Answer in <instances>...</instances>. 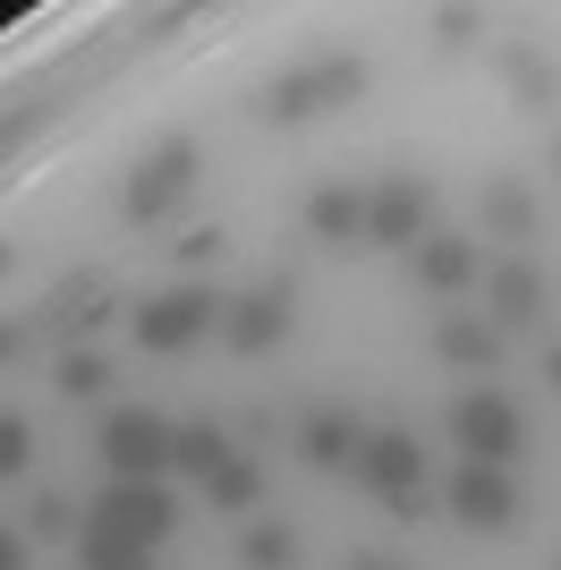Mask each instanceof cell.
<instances>
[{
	"mask_svg": "<svg viewBox=\"0 0 561 570\" xmlns=\"http://www.w3.org/2000/svg\"><path fill=\"white\" fill-rule=\"evenodd\" d=\"M374 86V69L357 60V51H324V60H306V69H280L273 86L256 95V111L273 119V128H306L315 111H332V102H357Z\"/></svg>",
	"mask_w": 561,
	"mask_h": 570,
	"instance_id": "1",
	"label": "cell"
},
{
	"mask_svg": "<svg viewBox=\"0 0 561 570\" xmlns=\"http://www.w3.org/2000/svg\"><path fill=\"white\" fill-rule=\"evenodd\" d=\"M94 452H102V469H111L119 485H163V476L179 469V426L154 417V409H111V417L94 426Z\"/></svg>",
	"mask_w": 561,
	"mask_h": 570,
	"instance_id": "2",
	"label": "cell"
},
{
	"mask_svg": "<svg viewBox=\"0 0 561 570\" xmlns=\"http://www.w3.org/2000/svg\"><path fill=\"white\" fill-rule=\"evenodd\" d=\"M451 443H460V460H476V469H511V460L528 452V417H519L511 392L476 383V392L451 401Z\"/></svg>",
	"mask_w": 561,
	"mask_h": 570,
	"instance_id": "3",
	"label": "cell"
},
{
	"mask_svg": "<svg viewBox=\"0 0 561 570\" xmlns=\"http://www.w3.org/2000/svg\"><path fill=\"white\" fill-rule=\"evenodd\" d=\"M196 170H205V145H196V137H163L154 154H137L128 188H119V214H128V222H163L170 205L196 188Z\"/></svg>",
	"mask_w": 561,
	"mask_h": 570,
	"instance_id": "4",
	"label": "cell"
},
{
	"mask_svg": "<svg viewBox=\"0 0 561 570\" xmlns=\"http://www.w3.org/2000/svg\"><path fill=\"white\" fill-rule=\"evenodd\" d=\"M213 324H222V298H213V289H196V282L163 289V298H145V307L128 315L137 350H154V357H179V350H196V341H205Z\"/></svg>",
	"mask_w": 561,
	"mask_h": 570,
	"instance_id": "5",
	"label": "cell"
},
{
	"mask_svg": "<svg viewBox=\"0 0 561 570\" xmlns=\"http://www.w3.org/2000/svg\"><path fill=\"white\" fill-rule=\"evenodd\" d=\"M86 520L94 528H119V537H128V546H170V528H179V502H170V485H102V494L86 502Z\"/></svg>",
	"mask_w": 561,
	"mask_h": 570,
	"instance_id": "6",
	"label": "cell"
},
{
	"mask_svg": "<svg viewBox=\"0 0 561 570\" xmlns=\"http://www.w3.org/2000/svg\"><path fill=\"white\" fill-rule=\"evenodd\" d=\"M425 230H434V179L392 170V179L366 196V247H417Z\"/></svg>",
	"mask_w": 561,
	"mask_h": 570,
	"instance_id": "7",
	"label": "cell"
},
{
	"mask_svg": "<svg viewBox=\"0 0 561 570\" xmlns=\"http://www.w3.org/2000/svg\"><path fill=\"white\" fill-rule=\"evenodd\" d=\"M443 502H451V520L476 528V537H511V528H519V485H511V469H476V460H460V469H451V485H443Z\"/></svg>",
	"mask_w": 561,
	"mask_h": 570,
	"instance_id": "8",
	"label": "cell"
},
{
	"mask_svg": "<svg viewBox=\"0 0 561 570\" xmlns=\"http://www.w3.org/2000/svg\"><path fill=\"white\" fill-rule=\"evenodd\" d=\"M357 485L366 494H383V502H409V494H425V443L409 426H374L366 443H357Z\"/></svg>",
	"mask_w": 561,
	"mask_h": 570,
	"instance_id": "9",
	"label": "cell"
},
{
	"mask_svg": "<svg viewBox=\"0 0 561 570\" xmlns=\"http://www.w3.org/2000/svg\"><path fill=\"white\" fill-rule=\"evenodd\" d=\"M289 324H298V307H289V282H264V289H247V298H230V307H222V341H230L238 357L280 350V341H289Z\"/></svg>",
	"mask_w": 561,
	"mask_h": 570,
	"instance_id": "10",
	"label": "cell"
},
{
	"mask_svg": "<svg viewBox=\"0 0 561 570\" xmlns=\"http://www.w3.org/2000/svg\"><path fill=\"white\" fill-rule=\"evenodd\" d=\"M409 273H417V289H434V298H460V289L485 273V256H476V238L425 230L417 247H409Z\"/></svg>",
	"mask_w": 561,
	"mask_h": 570,
	"instance_id": "11",
	"label": "cell"
},
{
	"mask_svg": "<svg viewBox=\"0 0 561 570\" xmlns=\"http://www.w3.org/2000/svg\"><path fill=\"white\" fill-rule=\"evenodd\" d=\"M357 443H366V426H357V409H306L298 417V460L306 469H350L357 460Z\"/></svg>",
	"mask_w": 561,
	"mask_h": 570,
	"instance_id": "12",
	"label": "cell"
},
{
	"mask_svg": "<svg viewBox=\"0 0 561 570\" xmlns=\"http://www.w3.org/2000/svg\"><path fill=\"white\" fill-rule=\"evenodd\" d=\"M493 69L511 77L519 111H553V102H561V60H553V51H537V43H502V51H493Z\"/></svg>",
	"mask_w": 561,
	"mask_h": 570,
	"instance_id": "13",
	"label": "cell"
},
{
	"mask_svg": "<svg viewBox=\"0 0 561 570\" xmlns=\"http://www.w3.org/2000/svg\"><path fill=\"white\" fill-rule=\"evenodd\" d=\"M485 307H493V333H502V324H528V315L544 307V273L528 256L493 264V273H485Z\"/></svg>",
	"mask_w": 561,
	"mask_h": 570,
	"instance_id": "14",
	"label": "cell"
},
{
	"mask_svg": "<svg viewBox=\"0 0 561 570\" xmlns=\"http://www.w3.org/2000/svg\"><path fill=\"white\" fill-rule=\"evenodd\" d=\"M434 357H443V366H468V375H493V366H502V333L476 324V315H443V324H434Z\"/></svg>",
	"mask_w": 561,
	"mask_h": 570,
	"instance_id": "15",
	"label": "cell"
},
{
	"mask_svg": "<svg viewBox=\"0 0 561 570\" xmlns=\"http://www.w3.org/2000/svg\"><path fill=\"white\" fill-rule=\"evenodd\" d=\"M306 230L324 238V247H357V238H366V196L357 188H315L306 196Z\"/></svg>",
	"mask_w": 561,
	"mask_h": 570,
	"instance_id": "16",
	"label": "cell"
},
{
	"mask_svg": "<svg viewBox=\"0 0 561 570\" xmlns=\"http://www.w3.org/2000/svg\"><path fill=\"white\" fill-rule=\"evenodd\" d=\"M51 333H94V324H111V298H102V282L94 273H77V282L51 289V307H43Z\"/></svg>",
	"mask_w": 561,
	"mask_h": 570,
	"instance_id": "17",
	"label": "cell"
},
{
	"mask_svg": "<svg viewBox=\"0 0 561 570\" xmlns=\"http://www.w3.org/2000/svg\"><path fill=\"white\" fill-rule=\"evenodd\" d=\"M298 528H289V520H256V528H247V537H238V562H247V570H298Z\"/></svg>",
	"mask_w": 561,
	"mask_h": 570,
	"instance_id": "18",
	"label": "cell"
},
{
	"mask_svg": "<svg viewBox=\"0 0 561 570\" xmlns=\"http://www.w3.org/2000/svg\"><path fill=\"white\" fill-rule=\"evenodd\" d=\"M485 230L493 238H528L537 230V196L519 188V179H485Z\"/></svg>",
	"mask_w": 561,
	"mask_h": 570,
	"instance_id": "19",
	"label": "cell"
},
{
	"mask_svg": "<svg viewBox=\"0 0 561 570\" xmlns=\"http://www.w3.org/2000/svg\"><path fill=\"white\" fill-rule=\"evenodd\" d=\"M77 570H145V546H128L119 528H77Z\"/></svg>",
	"mask_w": 561,
	"mask_h": 570,
	"instance_id": "20",
	"label": "cell"
},
{
	"mask_svg": "<svg viewBox=\"0 0 561 570\" xmlns=\"http://www.w3.org/2000/svg\"><path fill=\"white\" fill-rule=\"evenodd\" d=\"M222 460H238V452H230V434L213 426V417H196V426H179V469L196 476V485H205V476L222 469Z\"/></svg>",
	"mask_w": 561,
	"mask_h": 570,
	"instance_id": "21",
	"label": "cell"
},
{
	"mask_svg": "<svg viewBox=\"0 0 561 570\" xmlns=\"http://www.w3.org/2000/svg\"><path fill=\"white\" fill-rule=\"evenodd\" d=\"M256 494H264L256 460H222V469L205 476V502H213V511H256Z\"/></svg>",
	"mask_w": 561,
	"mask_h": 570,
	"instance_id": "22",
	"label": "cell"
},
{
	"mask_svg": "<svg viewBox=\"0 0 561 570\" xmlns=\"http://www.w3.org/2000/svg\"><path fill=\"white\" fill-rule=\"evenodd\" d=\"M51 383H60V401H102V383H111V357H102V350H69L60 366H51Z\"/></svg>",
	"mask_w": 561,
	"mask_h": 570,
	"instance_id": "23",
	"label": "cell"
},
{
	"mask_svg": "<svg viewBox=\"0 0 561 570\" xmlns=\"http://www.w3.org/2000/svg\"><path fill=\"white\" fill-rule=\"evenodd\" d=\"M77 502L69 494H35V511H26V537H77Z\"/></svg>",
	"mask_w": 561,
	"mask_h": 570,
	"instance_id": "24",
	"label": "cell"
},
{
	"mask_svg": "<svg viewBox=\"0 0 561 570\" xmlns=\"http://www.w3.org/2000/svg\"><path fill=\"white\" fill-rule=\"evenodd\" d=\"M35 460V426H26L18 409H0V476H18Z\"/></svg>",
	"mask_w": 561,
	"mask_h": 570,
	"instance_id": "25",
	"label": "cell"
},
{
	"mask_svg": "<svg viewBox=\"0 0 561 570\" xmlns=\"http://www.w3.org/2000/svg\"><path fill=\"white\" fill-rule=\"evenodd\" d=\"M35 562V537H26V528H9L0 520V570H26Z\"/></svg>",
	"mask_w": 561,
	"mask_h": 570,
	"instance_id": "26",
	"label": "cell"
},
{
	"mask_svg": "<svg viewBox=\"0 0 561 570\" xmlns=\"http://www.w3.org/2000/svg\"><path fill=\"white\" fill-rule=\"evenodd\" d=\"M476 26H485V18H476V9H443V18H434V43H468Z\"/></svg>",
	"mask_w": 561,
	"mask_h": 570,
	"instance_id": "27",
	"label": "cell"
},
{
	"mask_svg": "<svg viewBox=\"0 0 561 570\" xmlns=\"http://www.w3.org/2000/svg\"><path fill=\"white\" fill-rule=\"evenodd\" d=\"M222 247H230L222 230H187V238H179V264H213Z\"/></svg>",
	"mask_w": 561,
	"mask_h": 570,
	"instance_id": "28",
	"label": "cell"
},
{
	"mask_svg": "<svg viewBox=\"0 0 561 570\" xmlns=\"http://www.w3.org/2000/svg\"><path fill=\"white\" fill-rule=\"evenodd\" d=\"M26 357V324H9V315H0V366H18Z\"/></svg>",
	"mask_w": 561,
	"mask_h": 570,
	"instance_id": "29",
	"label": "cell"
},
{
	"mask_svg": "<svg viewBox=\"0 0 561 570\" xmlns=\"http://www.w3.org/2000/svg\"><path fill=\"white\" fill-rule=\"evenodd\" d=\"M350 570H409V562H392V553H366V562H350Z\"/></svg>",
	"mask_w": 561,
	"mask_h": 570,
	"instance_id": "30",
	"label": "cell"
},
{
	"mask_svg": "<svg viewBox=\"0 0 561 570\" xmlns=\"http://www.w3.org/2000/svg\"><path fill=\"white\" fill-rule=\"evenodd\" d=\"M9 264H18V238H0V273H9Z\"/></svg>",
	"mask_w": 561,
	"mask_h": 570,
	"instance_id": "31",
	"label": "cell"
},
{
	"mask_svg": "<svg viewBox=\"0 0 561 570\" xmlns=\"http://www.w3.org/2000/svg\"><path fill=\"white\" fill-rule=\"evenodd\" d=\"M544 375H553V392H561V350H553V357H544Z\"/></svg>",
	"mask_w": 561,
	"mask_h": 570,
	"instance_id": "32",
	"label": "cell"
},
{
	"mask_svg": "<svg viewBox=\"0 0 561 570\" xmlns=\"http://www.w3.org/2000/svg\"><path fill=\"white\" fill-rule=\"evenodd\" d=\"M553 170H561V137H553Z\"/></svg>",
	"mask_w": 561,
	"mask_h": 570,
	"instance_id": "33",
	"label": "cell"
}]
</instances>
